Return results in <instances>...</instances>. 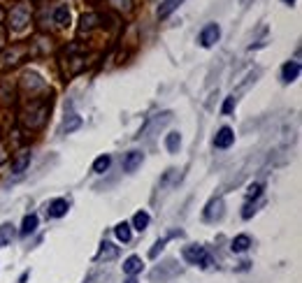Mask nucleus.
<instances>
[{"instance_id":"nucleus-27","label":"nucleus","mask_w":302,"mask_h":283,"mask_svg":"<svg viewBox=\"0 0 302 283\" xmlns=\"http://www.w3.org/2000/svg\"><path fill=\"white\" fill-rule=\"evenodd\" d=\"M242 3H244V5H246V3H251V0H242Z\"/></svg>"},{"instance_id":"nucleus-21","label":"nucleus","mask_w":302,"mask_h":283,"mask_svg":"<svg viewBox=\"0 0 302 283\" xmlns=\"http://www.w3.org/2000/svg\"><path fill=\"white\" fill-rule=\"evenodd\" d=\"M261 191H263L261 184H251L249 191H246V200H256V197H261Z\"/></svg>"},{"instance_id":"nucleus-17","label":"nucleus","mask_w":302,"mask_h":283,"mask_svg":"<svg viewBox=\"0 0 302 283\" xmlns=\"http://www.w3.org/2000/svg\"><path fill=\"white\" fill-rule=\"evenodd\" d=\"M165 146H167L170 153H177L179 146H182V135H179V133H170L165 137Z\"/></svg>"},{"instance_id":"nucleus-8","label":"nucleus","mask_w":302,"mask_h":283,"mask_svg":"<svg viewBox=\"0 0 302 283\" xmlns=\"http://www.w3.org/2000/svg\"><path fill=\"white\" fill-rule=\"evenodd\" d=\"M123 272L128 276H135L137 272H142V258H137V255H131L128 260L123 262Z\"/></svg>"},{"instance_id":"nucleus-4","label":"nucleus","mask_w":302,"mask_h":283,"mask_svg":"<svg viewBox=\"0 0 302 283\" xmlns=\"http://www.w3.org/2000/svg\"><path fill=\"white\" fill-rule=\"evenodd\" d=\"M144 160V153L142 151H128L123 156V172H135Z\"/></svg>"},{"instance_id":"nucleus-3","label":"nucleus","mask_w":302,"mask_h":283,"mask_svg":"<svg viewBox=\"0 0 302 283\" xmlns=\"http://www.w3.org/2000/svg\"><path fill=\"white\" fill-rule=\"evenodd\" d=\"M28 10H26V7H14V10H12V17H10V26L14 30H21L23 26H26V23H28Z\"/></svg>"},{"instance_id":"nucleus-16","label":"nucleus","mask_w":302,"mask_h":283,"mask_svg":"<svg viewBox=\"0 0 302 283\" xmlns=\"http://www.w3.org/2000/svg\"><path fill=\"white\" fill-rule=\"evenodd\" d=\"M147 225H149V214L147 211H137V214L133 216V228L140 230V232H144L147 230Z\"/></svg>"},{"instance_id":"nucleus-18","label":"nucleus","mask_w":302,"mask_h":283,"mask_svg":"<svg viewBox=\"0 0 302 283\" xmlns=\"http://www.w3.org/2000/svg\"><path fill=\"white\" fill-rule=\"evenodd\" d=\"M116 253H119V249H116L114 244H103V249H100V253H98V258L100 260H112V258H116Z\"/></svg>"},{"instance_id":"nucleus-11","label":"nucleus","mask_w":302,"mask_h":283,"mask_svg":"<svg viewBox=\"0 0 302 283\" xmlns=\"http://www.w3.org/2000/svg\"><path fill=\"white\" fill-rule=\"evenodd\" d=\"M249 246H251V239L246 237V235H237V237L233 239V246H230V249H233V253H244Z\"/></svg>"},{"instance_id":"nucleus-5","label":"nucleus","mask_w":302,"mask_h":283,"mask_svg":"<svg viewBox=\"0 0 302 283\" xmlns=\"http://www.w3.org/2000/svg\"><path fill=\"white\" fill-rule=\"evenodd\" d=\"M297 77H300V63H297V61H291V63H286L284 68H281V81H284V84H291Z\"/></svg>"},{"instance_id":"nucleus-10","label":"nucleus","mask_w":302,"mask_h":283,"mask_svg":"<svg viewBox=\"0 0 302 283\" xmlns=\"http://www.w3.org/2000/svg\"><path fill=\"white\" fill-rule=\"evenodd\" d=\"M221 216H223V202H221V200L209 202V207H207V211H205V218L207 220H219Z\"/></svg>"},{"instance_id":"nucleus-2","label":"nucleus","mask_w":302,"mask_h":283,"mask_svg":"<svg viewBox=\"0 0 302 283\" xmlns=\"http://www.w3.org/2000/svg\"><path fill=\"white\" fill-rule=\"evenodd\" d=\"M219 37H221L219 23H207L205 28H202V33H200V44L205 46V49H209V46H214L219 42Z\"/></svg>"},{"instance_id":"nucleus-25","label":"nucleus","mask_w":302,"mask_h":283,"mask_svg":"<svg viewBox=\"0 0 302 283\" xmlns=\"http://www.w3.org/2000/svg\"><path fill=\"white\" fill-rule=\"evenodd\" d=\"M125 283H137V281H135V278H133V276H131V278H128V281H125Z\"/></svg>"},{"instance_id":"nucleus-23","label":"nucleus","mask_w":302,"mask_h":283,"mask_svg":"<svg viewBox=\"0 0 302 283\" xmlns=\"http://www.w3.org/2000/svg\"><path fill=\"white\" fill-rule=\"evenodd\" d=\"M79 123H81V121H79V116H74V119H72V121H70V123L65 121V126H63V128H65V130H68V133H70V130H74V128L79 126Z\"/></svg>"},{"instance_id":"nucleus-19","label":"nucleus","mask_w":302,"mask_h":283,"mask_svg":"<svg viewBox=\"0 0 302 283\" xmlns=\"http://www.w3.org/2000/svg\"><path fill=\"white\" fill-rule=\"evenodd\" d=\"M109 162H112V158H109V156H100V158H96V162H93V172L103 174L105 169L109 167Z\"/></svg>"},{"instance_id":"nucleus-24","label":"nucleus","mask_w":302,"mask_h":283,"mask_svg":"<svg viewBox=\"0 0 302 283\" xmlns=\"http://www.w3.org/2000/svg\"><path fill=\"white\" fill-rule=\"evenodd\" d=\"M233 104H235V98H228L226 102H223V114H228L230 109H233Z\"/></svg>"},{"instance_id":"nucleus-13","label":"nucleus","mask_w":302,"mask_h":283,"mask_svg":"<svg viewBox=\"0 0 302 283\" xmlns=\"http://www.w3.org/2000/svg\"><path fill=\"white\" fill-rule=\"evenodd\" d=\"M114 235L116 237H119V242H123V244H128L131 242V237H133V232H131V225H128V223H119V225L114 228Z\"/></svg>"},{"instance_id":"nucleus-20","label":"nucleus","mask_w":302,"mask_h":283,"mask_svg":"<svg viewBox=\"0 0 302 283\" xmlns=\"http://www.w3.org/2000/svg\"><path fill=\"white\" fill-rule=\"evenodd\" d=\"M54 19H56V23H61V26H68L70 23V12L65 10V7H58V10L54 12Z\"/></svg>"},{"instance_id":"nucleus-9","label":"nucleus","mask_w":302,"mask_h":283,"mask_svg":"<svg viewBox=\"0 0 302 283\" xmlns=\"http://www.w3.org/2000/svg\"><path fill=\"white\" fill-rule=\"evenodd\" d=\"M182 3H184V0H163V3H160V7H158V17L160 19H167L172 12L182 5Z\"/></svg>"},{"instance_id":"nucleus-1","label":"nucleus","mask_w":302,"mask_h":283,"mask_svg":"<svg viewBox=\"0 0 302 283\" xmlns=\"http://www.w3.org/2000/svg\"><path fill=\"white\" fill-rule=\"evenodd\" d=\"M184 260H186L188 265L202 267V269H207V267L211 265V258L205 246H186V249H184Z\"/></svg>"},{"instance_id":"nucleus-12","label":"nucleus","mask_w":302,"mask_h":283,"mask_svg":"<svg viewBox=\"0 0 302 283\" xmlns=\"http://www.w3.org/2000/svg\"><path fill=\"white\" fill-rule=\"evenodd\" d=\"M12 239H14V228H12L10 223H3V225H0V249L7 246V244H12Z\"/></svg>"},{"instance_id":"nucleus-7","label":"nucleus","mask_w":302,"mask_h":283,"mask_svg":"<svg viewBox=\"0 0 302 283\" xmlns=\"http://www.w3.org/2000/svg\"><path fill=\"white\" fill-rule=\"evenodd\" d=\"M68 209H70V204H68V200H54L52 204H49V216L52 218H61V216H65L68 214Z\"/></svg>"},{"instance_id":"nucleus-22","label":"nucleus","mask_w":302,"mask_h":283,"mask_svg":"<svg viewBox=\"0 0 302 283\" xmlns=\"http://www.w3.org/2000/svg\"><path fill=\"white\" fill-rule=\"evenodd\" d=\"M163 246H165V239H160V242H156V244H154V249L149 251V255H151V258H156V255H158L160 251H163Z\"/></svg>"},{"instance_id":"nucleus-14","label":"nucleus","mask_w":302,"mask_h":283,"mask_svg":"<svg viewBox=\"0 0 302 283\" xmlns=\"http://www.w3.org/2000/svg\"><path fill=\"white\" fill-rule=\"evenodd\" d=\"M35 230H37V216L28 214L26 218H23V223H21V235L26 237V235H30V232H35Z\"/></svg>"},{"instance_id":"nucleus-15","label":"nucleus","mask_w":302,"mask_h":283,"mask_svg":"<svg viewBox=\"0 0 302 283\" xmlns=\"http://www.w3.org/2000/svg\"><path fill=\"white\" fill-rule=\"evenodd\" d=\"M28 165H30V153H21L17 160L12 162V172H14V174H21L23 169L28 167Z\"/></svg>"},{"instance_id":"nucleus-6","label":"nucleus","mask_w":302,"mask_h":283,"mask_svg":"<svg viewBox=\"0 0 302 283\" xmlns=\"http://www.w3.org/2000/svg\"><path fill=\"white\" fill-rule=\"evenodd\" d=\"M233 142H235V135L230 128H221L217 133V137H214V146H217V149H228Z\"/></svg>"},{"instance_id":"nucleus-26","label":"nucleus","mask_w":302,"mask_h":283,"mask_svg":"<svg viewBox=\"0 0 302 283\" xmlns=\"http://www.w3.org/2000/svg\"><path fill=\"white\" fill-rule=\"evenodd\" d=\"M284 3H286V5H293V0H284Z\"/></svg>"}]
</instances>
